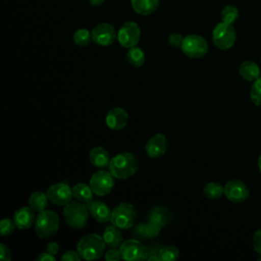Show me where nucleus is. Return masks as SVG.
Returning a JSON list of instances; mask_svg holds the SVG:
<instances>
[{
    "mask_svg": "<svg viewBox=\"0 0 261 261\" xmlns=\"http://www.w3.org/2000/svg\"><path fill=\"white\" fill-rule=\"evenodd\" d=\"M139 168L137 156L130 152H121L114 155L109 162L108 169L116 179H127Z\"/></svg>",
    "mask_w": 261,
    "mask_h": 261,
    "instance_id": "nucleus-1",
    "label": "nucleus"
},
{
    "mask_svg": "<svg viewBox=\"0 0 261 261\" xmlns=\"http://www.w3.org/2000/svg\"><path fill=\"white\" fill-rule=\"evenodd\" d=\"M106 244L102 237L97 233H89L84 236L76 245V251L82 259L95 260L105 253Z\"/></svg>",
    "mask_w": 261,
    "mask_h": 261,
    "instance_id": "nucleus-2",
    "label": "nucleus"
},
{
    "mask_svg": "<svg viewBox=\"0 0 261 261\" xmlns=\"http://www.w3.org/2000/svg\"><path fill=\"white\" fill-rule=\"evenodd\" d=\"M89 213L87 204L79 201L71 200L63 208V217L66 223L74 229H81L86 226L89 219Z\"/></svg>",
    "mask_w": 261,
    "mask_h": 261,
    "instance_id": "nucleus-3",
    "label": "nucleus"
},
{
    "mask_svg": "<svg viewBox=\"0 0 261 261\" xmlns=\"http://www.w3.org/2000/svg\"><path fill=\"white\" fill-rule=\"evenodd\" d=\"M59 228V217L52 210H43L38 213L35 221V230L40 239L53 237Z\"/></svg>",
    "mask_w": 261,
    "mask_h": 261,
    "instance_id": "nucleus-4",
    "label": "nucleus"
},
{
    "mask_svg": "<svg viewBox=\"0 0 261 261\" xmlns=\"http://www.w3.org/2000/svg\"><path fill=\"white\" fill-rule=\"evenodd\" d=\"M137 216L138 213L134 205L126 202H122L115 206L112 210L110 221L119 229L126 230L133 227L137 220Z\"/></svg>",
    "mask_w": 261,
    "mask_h": 261,
    "instance_id": "nucleus-5",
    "label": "nucleus"
},
{
    "mask_svg": "<svg viewBox=\"0 0 261 261\" xmlns=\"http://www.w3.org/2000/svg\"><path fill=\"white\" fill-rule=\"evenodd\" d=\"M237 40L236 30L232 24L226 22H219L213 29L212 41L213 44L220 50L230 49Z\"/></svg>",
    "mask_w": 261,
    "mask_h": 261,
    "instance_id": "nucleus-6",
    "label": "nucleus"
},
{
    "mask_svg": "<svg viewBox=\"0 0 261 261\" xmlns=\"http://www.w3.org/2000/svg\"><path fill=\"white\" fill-rule=\"evenodd\" d=\"M180 49L188 57L198 59L207 54L209 47L207 41L202 36L193 34L184 37Z\"/></svg>",
    "mask_w": 261,
    "mask_h": 261,
    "instance_id": "nucleus-7",
    "label": "nucleus"
},
{
    "mask_svg": "<svg viewBox=\"0 0 261 261\" xmlns=\"http://www.w3.org/2000/svg\"><path fill=\"white\" fill-rule=\"evenodd\" d=\"M119 251L121 258L126 261H143L149 256L148 249L137 239L123 241Z\"/></svg>",
    "mask_w": 261,
    "mask_h": 261,
    "instance_id": "nucleus-8",
    "label": "nucleus"
},
{
    "mask_svg": "<svg viewBox=\"0 0 261 261\" xmlns=\"http://www.w3.org/2000/svg\"><path fill=\"white\" fill-rule=\"evenodd\" d=\"M90 187L95 195L104 197L110 194L114 188V176L110 173V171H96L90 178Z\"/></svg>",
    "mask_w": 261,
    "mask_h": 261,
    "instance_id": "nucleus-9",
    "label": "nucleus"
},
{
    "mask_svg": "<svg viewBox=\"0 0 261 261\" xmlns=\"http://www.w3.org/2000/svg\"><path fill=\"white\" fill-rule=\"evenodd\" d=\"M141 38V29L135 21L124 22L117 32V41L124 48L137 46Z\"/></svg>",
    "mask_w": 261,
    "mask_h": 261,
    "instance_id": "nucleus-10",
    "label": "nucleus"
},
{
    "mask_svg": "<svg viewBox=\"0 0 261 261\" xmlns=\"http://www.w3.org/2000/svg\"><path fill=\"white\" fill-rule=\"evenodd\" d=\"M46 194L49 201L56 206H65L73 198L72 188H70L65 181L55 182L51 185L48 188Z\"/></svg>",
    "mask_w": 261,
    "mask_h": 261,
    "instance_id": "nucleus-11",
    "label": "nucleus"
},
{
    "mask_svg": "<svg viewBox=\"0 0 261 261\" xmlns=\"http://www.w3.org/2000/svg\"><path fill=\"white\" fill-rule=\"evenodd\" d=\"M249 195L248 186L240 179H230L224 186V196L233 203L244 202Z\"/></svg>",
    "mask_w": 261,
    "mask_h": 261,
    "instance_id": "nucleus-12",
    "label": "nucleus"
},
{
    "mask_svg": "<svg viewBox=\"0 0 261 261\" xmlns=\"http://www.w3.org/2000/svg\"><path fill=\"white\" fill-rule=\"evenodd\" d=\"M91 32L93 42L99 46H109L117 38L114 27L107 22L97 24Z\"/></svg>",
    "mask_w": 261,
    "mask_h": 261,
    "instance_id": "nucleus-13",
    "label": "nucleus"
},
{
    "mask_svg": "<svg viewBox=\"0 0 261 261\" xmlns=\"http://www.w3.org/2000/svg\"><path fill=\"white\" fill-rule=\"evenodd\" d=\"M167 150V140L163 134L152 136L145 146V151L150 158H159L165 154Z\"/></svg>",
    "mask_w": 261,
    "mask_h": 261,
    "instance_id": "nucleus-14",
    "label": "nucleus"
},
{
    "mask_svg": "<svg viewBox=\"0 0 261 261\" xmlns=\"http://www.w3.org/2000/svg\"><path fill=\"white\" fill-rule=\"evenodd\" d=\"M127 112L121 107H114L110 109L105 116L106 125L112 130H120L127 123Z\"/></svg>",
    "mask_w": 261,
    "mask_h": 261,
    "instance_id": "nucleus-15",
    "label": "nucleus"
},
{
    "mask_svg": "<svg viewBox=\"0 0 261 261\" xmlns=\"http://www.w3.org/2000/svg\"><path fill=\"white\" fill-rule=\"evenodd\" d=\"M35 210H33L30 206L29 207H21L15 211L13 214V221L18 229H29L36 221V214Z\"/></svg>",
    "mask_w": 261,
    "mask_h": 261,
    "instance_id": "nucleus-16",
    "label": "nucleus"
},
{
    "mask_svg": "<svg viewBox=\"0 0 261 261\" xmlns=\"http://www.w3.org/2000/svg\"><path fill=\"white\" fill-rule=\"evenodd\" d=\"M87 207L89 209L90 214L93 216V218L101 223H105L107 221H110L112 210L102 201H90L87 203Z\"/></svg>",
    "mask_w": 261,
    "mask_h": 261,
    "instance_id": "nucleus-17",
    "label": "nucleus"
},
{
    "mask_svg": "<svg viewBox=\"0 0 261 261\" xmlns=\"http://www.w3.org/2000/svg\"><path fill=\"white\" fill-rule=\"evenodd\" d=\"M89 159H90L91 163L98 168L107 167L110 162L109 153L102 146L94 147L89 153Z\"/></svg>",
    "mask_w": 261,
    "mask_h": 261,
    "instance_id": "nucleus-18",
    "label": "nucleus"
},
{
    "mask_svg": "<svg viewBox=\"0 0 261 261\" xmlns=\"http://www.w3.org/2000/svg\"><path fill=\"white\" fill-rule=\"evenodd\" d=\"M120 230L121 229H119L118 227H116L113 224L105 227L102 238L107 247H109V248H119L120 247V245L123 242L122 234H121Z\"/></svg>",
    "mask_w": 261,
    "mask_h": 261,
    "instance_id": "nucleus-19",
    "label": "nucleus"
},
{
    "mask_svg": "<svg viewBox=\"0 0 261 261\" xmlns=\"http://www.w3.org/2000/svg\"><path fill=\"white\" fill-rule=\"evenodd\" d=\"M160 0H132V7L138 14L149 15L158 8Z\"/></svg>",
    "mask_w": 261,
    "mask_h": 261,
    "instance_id": "nucleus-20",
    "label": "nucleus"
},
{
    "mask_svg": "<svg viewBox=\"0 0 261 261\" xmlns=\"http://www.w3.org/2000/svg\"><path fill=\"white\" fill-rule=\"evenodd\" d=\"M239 72H240V75L248 82H254L260 76L259 66L254 61H250V60H247L241 63Z\"/></svg>",
    "mask_w": 261,
    "mask_h": 261,
    "instance_id": "nucleus-21",
    "label": "nucleus"
},
{
    "mask_svg": "<svg viewBox=\"0 0 261 261\" xmlns=\"http://www.w3.org/2000/svg\"><path fill=\"white\" fill-rule=\"evenodd\" d=\"M93 190L90 186L84 182H77L72 187V196L73 198L82 203H89L93 200Z\"/></svg>",
    "mask_w": 261,
    "mask_h": 261,
    "instance_id": "nucleus-22",
    "label": "nucleus"
},
{
    "mask_svg": "<svg viewBox=\"0 0 261 261\" xmlns=\"http://www.w3.org/2000/svg\"><path fill=\"white\" fill-rule=\"evenodd\" d=\"M48 202H50V201L48 199L47 194L38 191V192H34L30 196L29 206L36 212H41L47 208Z\"/></svg>",
    "mask_w": 261,
    "mask_h": 261,
    "instance_id": "nucleus-23",
    "label": "nucleus"
},
{
    "mask_svg": "<svg viewBox=\"0 0 261 261\" xmlns=\"http://www.w3.org/2000/svg\"><path fill=\"white\" fill-rule=\"evenodd\" d=\"M148 218L150 221L156 222L161 226H165L170 220V213L167 209L160 206H156L149 212Z\"/></svg>",
    "mask_w": 261,
    "mask_h": 261,
    "instance_id": "nucleus-24",
    "label": "nucleus"
},
{
    "mask_svg": "<svg viewBox=\"0 0 261 261\" xmlns=\"http://www.w3.org/2000/svg\"><path fill=\"white\" fill-rule=\"evenodd\" d=\"M145 53L140 47H132L128 48L126 52V60L127 62L135 66V67H141L145 63Z\"/></svg>",
    "mask_w": 261,
    "mask_h": 261,
    "instance_id": "nucleus-25",
    "label": "nucleus"
},
{
    "mask_svg": "<svg viewBox=\"0 0 261 261\" xmlns=\"http://www.w3.org/2000/svg\"><path fill=\"white\" fill-rule=\"evenodd\" d=\"M203 194L206 198L211 200L219 199L222 195H224V187L218 182L211 181L204 186Z\"/></svg>",
    "mask_w": 261,
    "mask_h": 261,
    "instance_id": "nucleus-26",
    "label": "nucleus"
},
{
    "mask_svg": "<svg viewBox=\"0 0 261 261\" xmlns=\"http://www.w3.org/2000/svg\"><path fill=\"white\" fill-rule=\"evenodd\" d=\"M72 40L75 45L81 47H86L93 41L92 32H90L87 29H79L73 34Z\"/></svg>",
    "mask_w": 261,
    "mask_h": 261,
    "instance_id": "nucleus-27",
    "label": "nucleus"
},
{
    "mask_svg": "<svg viewBox=\"0 0 261 261\" xmlns=\"http://www.w3.org/2000/svg\"><path fill=\"white\" fill-rule=\"evenodd\" d=\"M158 256L161 261H173L178 258L179 251L176 247L171 245L163 246L159 249Z\"/></svg>",
    "mask_w": 261,
    "mask_h": 261,
    "instance_id": "nucleus-28",
    "label": "nucleus"
},
{
    "mask_svg": "<svg viewBox=\"0 0 261 261\" xmlns=\"http://www.w3.org/2000/svg\"><path fill=\"white\" fill-rule=\"evenodd\" d=\"M220 16L223 22L232 24L239 17V10L234 5L227 4L222 8L220 12Z\"/></svg>",
    "mask_w": 261,
    "mask_h": 261,
    "instance_id": "nucleus-29",
    "label": "nucleus"
},
{
    "mask_svg": "<svg viewBox=\"0 0 261 261\" xmlns=\"http://www.w3.org/2000/svg\"><path fill=\"white\" fill-rule=\"evenodd\" d=\"M250 98L256 106L261 107V75L253 82L250 91Z\"/></svg>",
    "mask_w": 261,
    "mask_h": 261,
    "instance_id": "nucleus-30",
    "label": "nucleus"
},
{
    "mask_svg": "<svg viewBox=\"0 0 261 261\" xmlns=\"http://www.w3.org/2000/svg\"><path fill=\"white\" fill-rule=\"evenodd\" d=\"M16 225L13 221V219H9V218H3L0 222V233L2 237H7L10 236L14 229H15Z\"/></svg>",
    "mask_w": 261,
    "mask_h": 261,
    "instance_id": "nucleus-31",
    "label": "nucleus"
},
{
    "mask_svg": "<svg viewBox=\"0 0 261 261\" xmlns=\"http://www.w3.org/2000/svg\"><path fill=\"white\" fill-rule=\"evenodd\" d=\"M161 225H159L156 222L150 221L146 223L145 225V234H146V239H154L156 238L161 230Z\"/></svg>",
    "mask_w": 261,
    "mask_h": 261,
    "instance_id": "nucleus-32",
    "label": "nucleus"
},
{
    "mask_svg": "<svg viewBox=\"0 0 261 261\" xmlns=\"http://www.w3.org/2000/svg\"><path fill=\"white\" fill-rule=\"evenodd\" d=\"M184 41V37L178 33H171L168 36V44L174 48H180Z\"/></svg>",
    "mask_w": 261,
    "mask_h": 261,
    "instance_id": "nucleus-33",
    "label": "nucleus"
},
{
    "mask_svg": "<svg viewBox=\"0 0 261 261\" xmlns=\"http://www.w3.org/2000/svg\"><path fill=\"white\" fill-rule=\"evenodd\" d=\"M105 259L107 261H118L121 259L120 251L119 248H110L108 251L105 253Z\"/></svg>",
    "mask_w": 261,
    "mask_h": 261,
    "instance_id": "nucleus-34",
    "label": "nucleus"
},
{
    "mask_svg": "<svg viewBox=\"0 0 261 261\" xmlns=\"http://www.w3.org/2000/svg\"><path fill=\"white\" fill-rule=\"evenodd\" d=\"M81 259H82V257L79 254V252L77 251H72V250H69V251L65 252L61 256L62 261H79Z\"/></svg>",
    "mask_w": 261,
    "mask_h": 261,
    "instance_id": "nucleus-35",
    "label": "nucleus"
},
{
    "mask_svg": "<svg viewBox=\"0 0 261 261\" xmlns=\"http://www.w3.org/2000/svg\"><path fill=\"white\" fill-rule=\"evenodd\" d=\"M253 247L255 252L261 256V228L258 229L253 237Z\"/></svg>",
    "mask_w": 261,
    "mask_h": 261,
    "instance_id": "nucleus-36",
    "label": "nucleus"
},
{
    "mask_svg": "<svg viewBox=\"0 0 261 261\" xmlns=\"http://www.w3.org/2000/svg\"><path fill=\"white\" fill-rule=\"evenodd\" d=\"M0 259L2 261H10L11 260V253L8 247L5 244H0Z\"/></svg>",
    "mask_w": 261,
    "mask_h": 261,
    "instance_id": "nucleus-37",
    "label": "nucleus"
},
{
    "mask_svg": "<svg viewBox=\"0 0 261 261\" xmlns=\"http://www.w3.org/2000/svg\"><path fill=\"white\" fill-rule=\"evenodd\" d=\"M145 225H146V223L141 222V223H139V224L136 226V228H135V230H134L135 237H137V238H139V239H146V234H145Z\"/></svg>",
    "mask_w": 261,
    "mask_h": 261,
    "instance_id": "nucleus-38",
    "label": "nucleus"
},
{
    "mask_svg": "<svg viewBox=\"0 0 261 261\" xmlns=\"http://www.w3.org/2000/svg\"><path fill=\"white\" fill-rule=\"evenodd\" d=\"M38 261H55V255L49 253V252H43L41 253L38 258H37Z\"/></svg>",
    "mask_w": 261,
    "mask_h": 261,
    "instance_id": "nucleus-39",
    "label": "nucleus"
},
{
    "mask_svg": "<svg viewBox=\"0 0 261 261\" xmlns=\"http://www.w3.org/2000/svg\"><path fill=\"white\" fill-rule=\"evenodd\" d=\"M46 251L53 254V255H56L59 251V246L56 242H51L46 246Z\"/></svg>",
    "mask_w": 261,
    "mask_h": 261,
    "instance_id": "nucleus-40",
    "label": "nucleus"
},
{
    "mask_svg": "<svg viewBox=\"0 0 261 261\" xmlns=\"http://www.w3.org/2000/svg\"><path fill=\"white\" fill-rule=\"evenodd\" d=\"M88 1H89L90 4L93 5V6H99V5L103 4V2H104L105 0H88Z\"/></svg>",
    "mask_w": 261,
    "mask_h": 261,
    "instance_id": "nucleus-41",
    "label": "nucleus"
},
{
    "mask_svg": "<svg viewBox=\"0 0 261 261\" xmlns=\"http://www.w3.org/2000/svg\"><path fill=\"white\" fill-rule=\"evenodd\" d=\"M258 167H259V170L261 171V154L258 157Z\"/></svg>",
    "mask_w": 261,
    "mask_h": 261,
    "instance_id": "nucleus-42",
    "label": "nucleus"
},
{
    "mask_svg": "<svg viewBox=\"0 0 261 261\" xmlns=\"http://www.w3.org/2000/svg\"><path fill=\"white\" fill-rule=\"evenodd\" d=\"M260 62H261V59H260Z\"/></svg>",
    "mask_w": 261,
    "mask_h": 261,
    "instance_id": "nucleus-43",
    "label": "nucleus"
}]
</instances>
